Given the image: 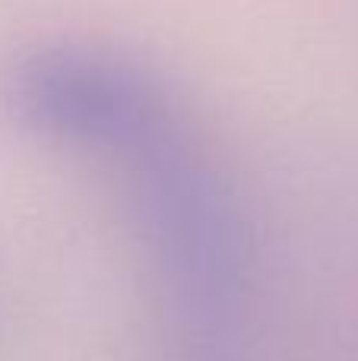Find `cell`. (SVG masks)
I'll use <instances>...</instances> for the list:
<instances>
[{
	"mask_svg": "<svg viewBox=\"0 0 358 361\" xmlns=\"http://www.w3.org/2000/svg\"><path fill=\"white\" fill-rule=\"evenodd\" d=\"M124 180L162 292L171 361H238L251 292V235L187 111L108 159Z\"/></svg>",
	"mask_w": 358,
	"mask_h": 361,
	"instance_id": "1",
	"label": "cell"
}]
</instances>
